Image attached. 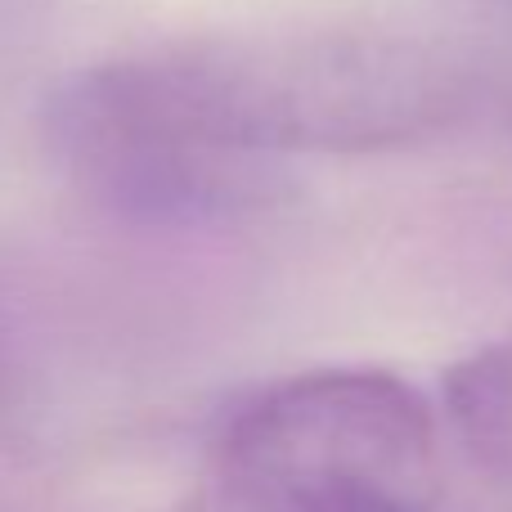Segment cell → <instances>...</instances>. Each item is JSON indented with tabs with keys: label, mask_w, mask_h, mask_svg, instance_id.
I'll list each match as a JSON object with an SVG mask.
<instances>
[{
	"label": "cell",
	"mask_w": 512,
	"mask_h": 512,
	"mask_svg": "<svg viewBox=\"0 0 512 512\" xmlns=\"http://www.w3.org/2000/svg\"><path fill=\"white\" fill-rule=\"evenodd\" d=\"M54 99L212 158L364 153L441 131L463 81L387 32H239L158 45L68 77Z\"/></svg>",
	"instance_id": "1"
},
{
	"label": "cell",
	"mask_w": 512,
	"mask_h": 512,
	"mask_svg": "<svg viewBox=\"0 0 512 512\" xmlns=\"http://www.w3.org/2000/svg\"><path fill=\"white\" fill-rule=\"evenodd\" d=\"M221 477L239 512H436V418L396 373L310 369L230 418Z\"/></svg>",
	"instance_id": "2"
},
{
	"label": "cell",
	"mask_w": 512,
	"mask_h": 512,
	"mask_svg": "<svg viewBox=\"0 0 512 512\" xmlns=\"http://www.w3.org/2000/svg\"><path fill=\"white\" fill-rule=\"evenodd\" d=\"M45 140L81 194L135 225L207 230L261 212L279 198L274 162L212 158L153 135L126 131L50 99Z\"/></svg>",
	"instance_id": "3"
},
{
	"label": "cell",
	"mask_w": 512,
	"mask_h": 512,
	"mask_svg": "<svg viewBox=\"0 0 512 512\" xmlns=\"http://www.w3.org/2000/svg\"><path fill=\"white\" fill-rule=\"evenodd\" d=\"M36 405H41V364L27 337L18 306L0 292V445H14L27 436Z\"/></svg>",
	"instance_id": "4"
}]
</instances>
